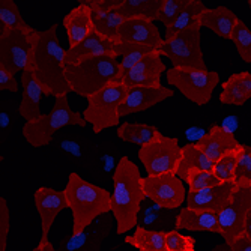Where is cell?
Masks as SVG:
<instances>
[{
  "instance_id": "36",
  "label": "cell",
  "mask_w": 251,
  "mask_h": 251,
  "mask_svg": "<svg viewBox=\"0 0 251 251\" xmlns=\"http://www.w3.org/2000/svg\"><path fill=\"white\" fill-rule=\"evenodd\" d=\"M230 39L235 44L241 59L247 63H251V30L242 20H239L236 27L233 29Z\"/></svg>"
},
{
  "instance_id": "22",
  "label": "cell",
  "mask_w": 251,
  "mask_h": 251,
  "mask_svg": "<svg viewBox=\"0 0 251 251\" xmlns=\"http://www.w3.org/2000/svg\"><path fill=\"white\" fill-rule=\"evenodd\" d=\"M21 87H23V97L18 107L20 116L26 122H32L42 116L39 110V102L44 94V89L41 83L36 80L33 73H23L21 75Z\"/></svg>"
},
{
  "instance_id": "32",
  "label": "cell",
  "mask_w": 251,
  "mask_h": 251,
  "mask_svg": "<svg viewBox=\"0 0 251 251\" xmlns=\"http://www.w3.org/2000/svg\"><path fill=\"white\" fill-rule=\"evenodd\" d=\"M0 29L18 30L27 35L35 32V29L23 20L17 3L12 0H0Z\"/></svg>"
},
{
  "instance_id": "45",
  "label": "cell",
  "mask_w": 251,
  "mask_h": 251,
  "mask_svg": "<svg viewBox=\"0 0 251 251\" xmlns=\"http://www.w3.org/2000/svg\"><path fill=\"white\" fill-rule=\"evenodd\" d=\"M245 235L251 239V211L248 212L247 217V223H245Z\"/></svg>"
},
{
  "instance_id": "41",
  "label": "cell",
  "mask_w": 251,
  "mask_h": 251,
  "mask_svg": "<svg viewBox=\"0 0 251 251\" xmlns=\"http://www.w3.org/2000/svg\"><path fill=\"white\" fill-rule=\"evenodd\" d=\"M80 2L86 3L92 12H111L116 11L124 0H80Z\"/></svg>"
},
{
  "instance_id": "9",
  "label": "cell",
  "mask_w": 251,
  "mask_h": 251,
  "mask_svg": "<svg viewBox=\"0 0 251 251\" xmlns=\"http://www.w3.org/2000/svg\"><path fill=\"white\" fill-rule=\"evenodd\" d=\"M179 140L176 137L159 134L155 140L139 149V159L143 164L148 176L176 175L180 163Z\"/></svg>"
},
{
  "instance_id": "10",
  "label": "cell",
  "mask_w": 251,
  "mask_h": 251,
  "mask_svg": "<svg viewBox=\"0 0 251 251\" xmlns=\"http://www.w3.org/2000/svg\"><path fill=\"white\" fill-rule=\"evenodd\" d=\"M0 68L14 75L17 73H33L32 35L0 29Z\"/></svg>"
},
{
  "instance_id": "18",
  "label": "cell",
  "mask_w": 251,
  "mask_h": 251,
  "mask_svg": "<svg viewBox=\"0 0 251 251\" xmlns=\"http://www.w3.org/2000/svg\"><path fill=\"white\" fill-rule=\"evenodd\" d=\"M119 41L146 45V47H151L153 50H159L164 42L153 21L145 18L125 20L119 29Z\"/></svg>"
},
{
  "instance_id": "15",
  "label": "cell",
  "mask_w": 251,
  "mask_h": 251,
  "mask_svg": "<svg viewBox=\"0 0 251 251\" xmlns=\"http://www.w3.org/2000/svg\"><path fill=\"white\" fill-rule=\"evenodd\" d=\"M167 73L166 65L161 59V53L158 50L152 51L151 54L145 56L132 70L125 75L122 83L131 87H159L161 84V75Z\"/></svg>"
},
{
  "instance_id": "24",
  "label": "cell",
  "mask_w": 251,
  "mask_h": 251,
  "mask_svg": "<svg viewBox=\"0 0 251 251\" xmlns=\"http://www.w3.org/2000/svg\"><path fill=\"white\" fill-rule=\"evenodd\" d=\"M251 98V73L232 74L221 84L220 101L227 105H244Z\"/></svg>"
},
{
  "instance_id": "17",
  "label": "cell",
  "mask_w": 251,
  "mask_h": 251,
  "mask_svg": "<svg viewBox=\"0 0 251 251\" xmlns=\"http://www.w3.org/2000/svg\"><path fill=\"white\" fill-rule=\"evenodd\" d=\"M173 89L159 86V87H131L128 90V97L125 100V102L121 105L119 115L122 116H128L132 115V113H139V111H145L159 102H163L169 98L173 97Z\"/></svg>"
},
{
  "instance_id": "43",
  "label": "cell",
  "mask_w": 251,
  "mask_h": 251,
  "mask_svg": "<svg viewBox=\"0 0 251 251\" xmlns=\"http://www.w3.org/2000/svg\"><path fill=\"white\" fill-rule=\"evenodd\" d=\"M232 251H251V239L244 233L235 242L230 244Z\"/></svg>"
},
{
  "instance_id": "2",
  "label": "cell",
  "mask_w": 251,
  "mask_h": 251,
  "mask_svg": "<svg viewBox=\"0 0 251 251\" xmlns=\"http://www.w3.org/2000/svg\"><path fill=\"white\" fill-rule=\"evenodd\" d=\"M33 39V74L41 83L45 97H68L73 92L68 84L66 70V50L57 39V25H53L47 30H35Z\"/></svg>"
},
{
  "instance_id": "31",
  "label": "cell",
  "mask_w": 251,
  "mask_h": 251,
  "mask_svg": "<svg viewBox=\"0 0 251 251\" xmlns=\"http://www.w3.org/2000/svg\"><path fill=\"white\" fill-rule=\"evenodd\" d=\"M161 134L155 126L148 124H129L125 122L118 128V137L121 140L132 145H139L140 148L155 140Z\"/></svg>"
},
{
  "instance_id": "5",
  "label": "cell",
  "mask_w": 251,
  "mask_h": 251,
  "mask_svg": "<svg viewBox=\"0 0 251 251\" xmlns=\"http://www.w3.org/2000/svg\"><path fill=\"white\" fill-rule=\"evenodd\" d=\"M68 125L84 128L86 121L83 119L81 115L71 110L66 97H60L56 98L54 107L51 108L49 115H42L41 118L25 124V126H23V137H25L30 146L44 148L50 145L56 131Z\"/></svg>"
},
{
  "instance_id": "11",
  "label": "cell",
  "mask_w": 251,
  "mask_h": 251,
  "mask_svg": "<svg viewBox=\"0 0 251 251\" xmlns=\"http://www.w3.org/2000/svg\"><path fill=\"white\" fill-rule=\"evenodd\" d=\"M251 211V188L235 187L230 201L217 214L220 235L226 244L235 242L245 233V223Z\"/></svg>"
},
{
  "instance_id": "46",
  "label": "cell",
  "mask_w": 251,
  "mask_h": 251,
  "mask_svg": "<svg viewBox=\"0 0 251 251\" xmlns=\"http://www.w3.org/2000/svg\"><path fill=\"white\" fill-rule=\"evenodd\" d=\"M211 251H232V248H230V245L229 244H218V245H215Z\"/></svg>"
},
{
  "instance_id": "19",
  "label": "cell",
  "mask_w": 251,
  "mask_h": 251,
  "mask_svg": "<svg viewBox=\"0 0 251 251\" xmlns=\"http://www.w3.org/2000/svg\"><path fill=\"white\" fill-rule=\"evenodd\" d=\"M194 145L214 163L218 161L227 152H232L241 146V143L235 139V135L230 131H226L223 126L218 125H214L209 132L204 134Z\"/></svg>"
},
{
  "instance_id": "13",
  "label": "cell",
  "mask_w": 251,
  "mask_h": 251,
  "mask_svg": "<svg viewBox=\"0 0 251 251\" xmlns=\"http://www.w3.org/2000/svg\"><path fill=\"white\" fill-rule=\"evenodd\" d=\"M35 206L41 218V241L39 242H49V233L51 230V226L56 217L68 209V200L65 191H57L53 188L41 187L35 191Z\"/></svg>"
},
{
  "instance_id": "7",
  "label": "cell",
  "mask_w": 251,
  "mask_h": 251,
  "mask_svg": "<svg viewBox=\"0 0 251 251\" xmlns=\"http://www.w3.org/2000/svg\"><path fill=\"white\" fill-rule=\"evenodd\" d=\"M200 29L201 26H194L170 39H164L158 51L172 60L173 68L208 71L200 47Z\"/></svg>"
},
{
  "instance_id": "20",
  "label": "cell",
  "mask_w": 251,
  "mask_h": 251,
  "mask_svg": "<svg viewBox=\"0 0 251 251\" xmlns=\"http://www.w3.org/2000/svg\"><path fill=\"white\" fill-rule=\"evenodd\" d=\"M113 47H115V42L107 39L105 36H102L94 30L78 45L66 50L65 62H66V65H75V63H80L86 59L111 54Z\"/></svg>"
},
{
  "instance_id": "37",
  "label": "cell",
  "mask_w": 251,
  "mask_h": 251,
  "mask_svg": "<svg viewBox=\"0 0 251 251\" xmlns=\"http://www.w3.org/2000/svg\"><path fill=\"white\" fill-rule=\"evenodd\" d=\"M188 3L190 0H163V5L156 15V20L163 23L164 27H169Z\"/></svg>"
},
{
  "instance_id": "40",
  "label": "cell",
  "mask_w": 251,
  "mask_h": 251,
  "mask_svg": "<svg viewBox=\"0 0 251 251\" xmlns=\"http://www.w3.org/2000/svg\"><path fill=\"white\" fill-rule=\"evenodd\" d=\"M9 230H11V214L8 208V201L5 197H0V251H6Z\"/></svg>"
},
{
  "instance_id": "28",
  "label": "cell",
  "mask_w": 251,
  "mask_h": 251,
  "mask_svg": "<svg viewBox=\"0 0 251 251\" xmlns=\"http://www.w3.org/2000/svg\"><path fill=\"white\" fill-rule=\"evenodd\" d=\"M206 9L208 8L204 6L201 0H190V3L179 14V17L169 27H166V39H170L177 33L191 29L194 26H200V17Z\"/></svg>"
},
{
  "instance_id": "21",
  "label": "cell",
  "mask_w": 251,
  "mask_h": 251,
  "mask_svg": "<svg viewBox=\"0 0 251 251\" xmlns=\"http://www.w3.org/2000/svg\"><path fill=\"white\" fill-rule=\"evenodd\" d=\"M63 27L66 30L68 42L70 49L78 45L83 39H86L94 29V20H92V9L86 3L80 2L78 6H75L70 14L63 18Z\"/></svg>"
},
{
  "instance_id": "4",
  "label": "cell",
  "mask_w": 251,
  "mask_h": 251,
  "mask_svg": "<svg viewBox=\"0 0 251 251\" xmlns=\"http://www.w3.org/2000/svg\"><path fill=\"white\" fill-rule=\"evenodd\" d=\"M65 75L73 92L86 100L110 83L121 81L119 62L113 53L66 65Z\"/></svg>"
},
{
  "instance_id": "14",
  "label": "cell",
  "mask_w": 251,
  "mask_h": 251,
  "mask_svg": "<svg viewBox=\"0 0 251 251\" xmlns=\"http://www.w3.org/2000/svg\"><path fill=\"white\" fill-rule=\"evenodd\" d=\"M111 217L105 214L87 226L83 232L66 238L60 242L59 251H98L111 230Z\"/></svg>"
},
{
  "instance_id": "42",
  "label": "cell",
  "mask_w": 251,
  "mask_h": 251,
  "mask_svg": "<svg viewBox=\"0 0 251 251\" xmlns=\"http://www.w3.org/2000/svg\"><path fill=\"white\" fill-rule=\"evenodd\" d=\"M0 89L2 90H9V92H17L18 90V84L15 80V75L11 74L9 71L0 68Z\"/></svg>"
},
{
  "instance_id": "1",
  "label": "cell",
  "mask_w": 251,
  "mask_h": 251,
  "mask_svg": "<svg viewBox=\"0 0 251 251\" xmlns=\"http://www.w3.org/2000/svg\"><path fill=\"white\" fill-rule=\"evenodd\" d=\"M139 167L128 156H122L113 173L111 215L116 221V233L124 235L139 226L142 203L146 200Z\"/></svg>"
},
{
  "instance_id": "33",
  "label": "cell",
  "mask_w": 251,
  "mask_h": 251,
  "mask_svg": "<svg viewBox=\"0 0 251 251\" xmlns=\"http://www.w3.org/2000/svg\"><path fill=\"white\" fill-rule=\"evenodd\" d=\"M94 29L100 35L107 39L118 42L119 41V29L125 23V18L121 17L116 11L111 12H92Z\"/></svg>"
},
{
  "instance_id": "16",
  "label": "cell",
  "mask_w": 251,
  "mask_h": 251,
  "mask_svg": "<svg viewBox=\"0 0 251 251\" xmlns=\"http://www.w3.org/2000/svg\"><path fill=\"white\" fill-rule=\"evenodd\" d=\"M233 182H224L221 185L200 190V191H190L187 193V208L194 211H209V212H220L227 203L230 201L232 194L235 191Z\"/></svg>"
},
{
  "instance_id": "12",
  "label": "cell",
  "mask_w": 251,
  "mask_h": 251,
  "mask_svg": "<svg viewBox=\"0 0 251 251\" xmlns=\"http://www.w3.org/2000/svg\"><path fill=\"white\" fill-rule=\"evenodd\" d=\"M142 187L146 199L167 211H175L184 204V200L187 201L184 180H180L176 175L146 176L142 179Z\"/></svg>"
},
{
  "instance_id": "23",
  "label": "cell",
  "mask_w": 251,
  "mask_h": 251,
  "mask_svg": "<svg viewBox=\"0 0 251 251\" xmlns=\"http://www.w3.org/2000/svg\"><path fill=\"white\" fill-rule=\"evenodd\" d=\"M176 230L190 232H211L220 235L217 212L209 211H194L190 208H182L176 215Z\"/></svg>"
},
{
  "instance_id": "6",
  "label": "cell",
  "mask_w": 251,
  "mask_h": 251,
  "mask_svg": "<svg viewBox=\"0 0 251 251\" xmlns=\"http://www.w3.org/2000/svg\"><path fill=\"white\" fill-rule=\"evenodd\" d=\"M128 90L129 89L122 81H116L87 98V107L81 116L86 124L92 125L95 134L119 124V110L128 97Z\"/></svg>"
},
{
  "instance_id": "29",
  "label": "cell",
  "mask_w": 251,
  "mask_h": 251,
  "mask_svg": "<svg viewBox=\"0 0 251 251\" xmlns=\"http://www.w3.org/2000/svg\"><path fill=\"white\" fill-rule=\"evenodd\" d=\"M161 5L163 0H124V3L116 9V12L125 20L145 18L155 21Z\"/></svg>"
},
{
  "instance_id": "26",
  "label": "cell",
  "mask_w": 251,
  "mask_h": 251,
  "mask_svg": "<svg viewBox=\"0 0 251 251\" xmlns=\"http://www.w3.org/2000/svg\"><path fill=\"white\" fill-rule=\"evenodd\" d=\"M214 161L204 155L196 145H185L180 152V163L176 172V176L180 180H187V177L194 172H203V170H212Z\"/></svg>"
},
{
  "instance_id": "8",
  "label": "cell",
  "mask_w": 251,
  "mask_h": 251,
  "mask_svg": "<svg viewBox=\"0 0 251 251\" xmlns=\"http://www.w3.org/2000/svg\"><path fill=\"white\" fill-rule=\"evenodd\" d=\"M167 83L176 87L187 100L196 105L208 104L212 98L214 89L220 83V75L215 71H197L170 68L166 73Z\"/></svg>"
},
{
  "instance_id": "27",
  "label": "cell",
  "mask_w": 251,
  "mask_h": 251,
  "mask_svg": "<svg viewBox=\"0 0 251 251\" xmlns=\"http://www.w3.org/2000/svg\"><path fill=\"white\" fill-rule=\"evenodd\" d=\"M152 51H155V50L151 47H146V45L132 44V42H122V41L115 42L113 54L118 57V62H119L121 81L125 78V75L132 70L137 63H139L145 56L151 54Z\"/></svg>"
},
{
  "instance_id": "38",
  "label": "cell",
  "mask_w": 251,
  "mask_h": 251,
  "mask_svg": "<svg viewBox=\"0 0 251 251\" xmlns=\"http://www.w3.org/2000/svg\"><path fill=\"white\" fill-rule=\"evenodd\" d=\"M185 184H188L190 191H200V190H206V188H212L217 185H221L224 182H221L212 170H203V172H194L191 173Z\"/></svg>"
},
{
  "instance_id": "30",
  "label": "cell",
  "mask_w": 251,
  "mask_h": 251,
  "mask_svg": "<svg viewBox=\"0 0 251 251\" xmlns=\"http://www.w3.org/2000/svg\"><path fill=\"white\" fill-rule=\"evenodd\" d=\"M125 242L139 251H167L166 232L145 229L142 226H137L135 232L125 238Z\"/></svg>"
},
{
  "instance_id": "44",
  "label": "cell",
  "mask_w": 251,
  "mask_h": 251,
  "mask_svg": "<svg viewBox=\"0 0 251 251\" xmlns=\"http://www.w3.org/2000/svg\"><path fill=\"white\" fill-rule=\"evenodd\" d=\"M33 251H54V247L50 241L49 242H39V245Z\"/></svg>"
},
{
  "instance_id": "35",
  "label": "cell",
  "mask_w": 251,
  "mask_h": 251,
  "mask_svg": "<svg viewBox=\"0 0 251 251\" xmlns=\"http://www.w3.org/2000/svg\"><path fill=\"white\" fill-rule=\"evenodd\" d=\"M239 149H241V146L232 152H227L226 155H223L218 159V161H215L212 172L221 182H233L235 180V172H236V164H238Z\"/></svg>"
},
{
  "instance_id": "25",
  "label": "cell",
  "mask_w": 251,
  "mask_h": 251,
  "mask_svg": "<svg viewBox=\"0 0 251 251\" xmlns=\"http://www.w3.org/2000/svg\"><path fill=\"white\" fill-rule=\"evenodd\" d=\"M239 23L238 15L226 6L206 9L200 17V26L208 27L218 36L230 39V35Z\"/></svg>"
},
{
  "instance_id": "34",
  "label": "cell",
  "mask_w": 251,
  "mask_h": 251,
  "mask_svg": "<svg viewBox=\"0 0 251 251\" xmlns=\"http://www.w3.org/2000/svg\"><path fill=\"white\" fill-rule=\"evenodd\" d=\"M233 184L241 188H251V148L241 145Z\"/></svg>"
},
{
  "instance_id": "47",
  "label": "cell",
  "mask_w": 251,
  "mask_h": 251,
  "mask_svg": "<svg viewBox=\"0 0 251 251\" xmlns=\"http://www.w3.org/2000/svg\"><path fill=\"white\" fill-rule=\"evenodd\" d=\"M248 6L251 8V0H248Z\"/></svg>"
},
{
  "instance_id": "3",
  "label": "cell",
  "mask_w": 251,
  "mask_h": 251,
  "mask_svg": "<svg viewBox=\"0 0 251 251\" xmlns=\"http://www.w3.org/2000/svg\"><path fill=\"white\" fill-rule=\"evenodd\" d=\"M68 209L73 212V235L83 232L100 217L111 212V193L70 173L65 187Z\"/></svg>"
},
{
  "instance_id": "39",
  "label": "cell",
  "mask_w": 251,
  "mask_h": 251,
  "mask_svg": "<svg viewBox=\"0 0 251 251\" xmlns=\"http://www.w3.org/2000/svg\"><path fill=\"white\" fill-rule=\"evenodd\" d=\"M166 248L167 251H196V239L175 229L166 233Z\"/></svg>"
}]
</instances>
